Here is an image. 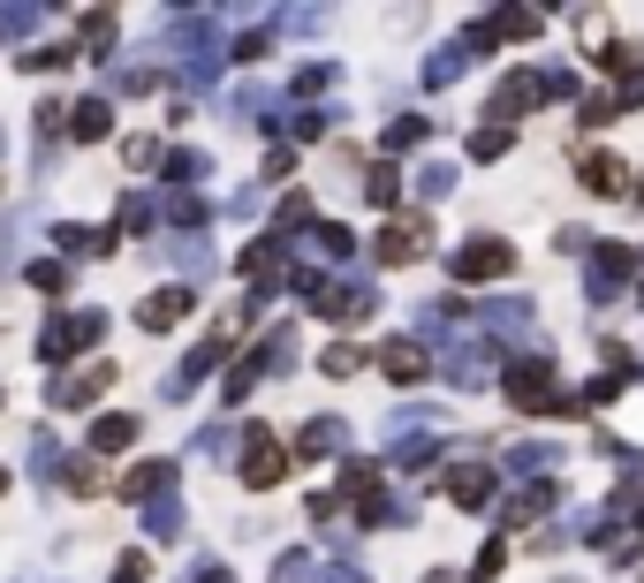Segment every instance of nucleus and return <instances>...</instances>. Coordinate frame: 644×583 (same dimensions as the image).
<instances>
[{
	"label": "nucleus",
	"instance_id": "obj_1",
	"mask_svg": "<svg viewBox=\"0 0 644 583\" xmlns=\"http://www.w3.org/2000/svg\"><path fill=\"white\" fill-rule=\"evenodd\" d=\"M289 477V447H281V433L274 425H251V447H243V485H281Z\"/></svg>",
	"mask_w": 644,
	"mask_h": 583
},
{
	"label": "nucleus",
	"instance_id": "obj_2",
	"mask_svg": "<svg viewBox=\"0 0 644 583\" xmlns=\"http://www.w3.org/2000/svg\"><path fill=\"white\" fill-rule=\"evenodd\" d=\"M425 212H394L387 228H379V266H417L425 258Z\"/></svg>",
	"mask_w": 644,
	"mask_h": 583
},
{
	"label": "nucleus",
	"instance_id": "obj_3",
	"mask_svg": "<svg viewBox=\"0 0 644 583\" xmlns=\"http://www.w3.org/2000/svg\"><path fill=\"white\" fill-rule=\"evenodd\" d=\"M508 266H515L508 243H463V251H455V281H500Z\"/></svg>",
	"mask_w": 644,
	"mask_h": 583
},
{
	"label": "nucleus",
	"instance_id": "obj_4",
	"mask_svg": "<svg viewBox=\"0 0 644 583\" xmlns=\"http://www.w3.org/2000/svg\"><path fill=\"white\" fill-rule=\"evenodd\" d=\"M500 387H508L515 410H546V402H554V372H546V364H508Z\"/></svg>",
	"mask_w": 644,
	"mask_h": 583
},
{
	"label": "nucleus",
	"instance_id": "obj_5",
	"mask_svg": "<svg viewBox=\"0 0 644 583\" xmlns=\"http://www.w3.org/2000/svg\"><path fill=\"white\" fill-rule=\"evenodd\" d=\"M379 372H387L394 387H417V379H425V349H417V341H387V349H379Z\"/></svg>",
	"mask_w": 644,
	"mask_h": 583
},
{
	"label": "nucleus",
	"instance_id": "obj_6",
	"mask_svg": "<svg viewBox=\"0 0 644 583\" xmlns=\"http://www.w3.org/2000/svg\"><path fill=\"white\" fill-rule=\"evenodd\" d=\"M174 318H190V289H160V295H145V303H137V326H153V333L174 326Z\"/></svg>",
	"mask_w": 644,
	"mask_h": 583
},
{
	"label": "nucleus",
	"instance_id": "obj_7",
	"mask_svg": "<svg viewBox=\"0 0 644 583\" xmlns=\"http://www.w3.org/2000/svg\"><path fill=\"white\" fill-rule=\"evenodd\" d=\"M107 387H114V364H92V372H76L53 402H61V410H76V402H92V394H107Z\"/></svg>",
	"mask_w": 644,
	"mask_h": 583
},
{
	"label": "nucleus",
	"instance_id": "obj_8",
	"mask_svg": "<svg viewBox=\"0 0 644 583\" xmlns=\"http://www.w3.org/2000/svg\"><path fill=\"white\" fill-rule=\"evenodd\" d=\"M448 493H455L463 508H485V500H493V470H478V462H471V470H455V477H448Z\"/></svg>",
	"mask_w": 644,
	"mask_h": 583
},
{
	"label": "nucleus",
	"instance_id": "obj_9",
	"mask_svg": "<svg viewBox=\"0 0 644 583\" xmlns=\"http://www.w3.org/2000/svg\"><path fill=\"white\" fill-rule=\"evenodd\" d=\"M107 130H114L107 99H84V107H76V122H69V137H76V145H92V137H107Z\"/></svg>",
	"mask_w": 644,
	"mask_h": 583
},
{
	"label": "nucleus",
	"instance_id": "obj_10",
	"mask_svg": "<svg viewBox=\"0 0 644 583\" xmlns=\"http://www.w3.org/2000/svg\"><path fill=\"white\" fill-rule=\"evenodd\" d=\"M622 174H630V167H622V159H607V151H592V159H584V182H592L599 197H622Z\"/></svg>",
	"mask_w": 644,
	"mask_h": 583
},
{
	"label": "nucleus",
	"instance_id": "obj_11",
	"mask_svg": "<svg viewBox=\"0 0 644 583\" xmlns=\"http://www.w3.org/2000/svg\"><path fill=\"white\" fill-rule=\"evenodd\" d=\"M76 341H99V318H61V326L46 333V356H69Z\"/></svg>",
	"mask_w": 644,
	"mask_h": 583
},
{
	"label": "nucleus",
	"instance_id": "obj_12",
	"mask_svg": "<svg viewBox=\"0 0 644 583\" xmlns=\"http://www.w3.org/2000/svg\"><path fill=\"white\" fill-rule=\"evenodd\" d=\"M137 439V417H107V425H92V447L99 454H114V447H130Z\"/></svg>",
	"mask_w": 644,
	"mask_h": 583
},
{
	"label": "nucleus",
	"instance_id": "obj_13",
	"mask_svg": "<svg viewBox=\"0 0 644 583\" xmlns=\"http://www.w3.org/2000/svg\"><path fill=\"white\" fill-rule=\"evenodd\" d=\"M99 485H107L99 462H69V493H99Z\"/></svg>",
	"mask_w": 644,
	"mask_h": 583
},
{
	"label": "nucleus",
	"instance_id": "obj_14",
	"mask_svg": "<svg viewBox=\"0 0 644 583\" xmlns=\"http://www.w3.org/2000/svg\"><path fill=\"white\" fill-rule=\"evenodd\" d=\"M319 364H326V372H333V379H341V372H356V364H364V349H349V341H333V349H326Z\"/></svg>",
	"mask_w": 644,
	"mask_h": 583
},
{
	"label": "nucleus",
	"instance_id": "obj_15",
	"mask_svg": "<svg viewBox=\"0 0 644 583\" xmlns=\"http://www.w3.org/2000/svg\"><path fill=\"white\" fill-rule=\"evenodd\" d=\"M500 31H508V38H531V31H538V15H531V8H508V15H500Z\"/></svg>",
	"mask_w": 644,
	"mask_h": 583
},
{
	"label": "nucleus",
	"instance_id": "obj_16",
	"mask_svg": "<svg viewBox=\"0 0 644 583\" xmlns=\"http://www.w3.org/2000/svg\"><path fill=\"white\" fill-rule=\"evenodd\" d=\"M471 151H478V159H500V151H508V130H478Z\"/></svg>",
	"mask_w": 644,
	"mask_h": 583
},
{
	"label": "nucleus",
	"instance_id": "obj_17",
	"mask_svg": "<svg viewBox=\"0 0 644 583\" xmlns=\"http://www.w3.org/2000/svg\"><path fill=\"white\" fill-rule=\"evenodd\" d=\"M114 583H145V554H130V561L114 569Z\"/></svg>",
	"mask_w": 644,
	"mask_h": 583
},
{
	"label": "nucleus",
	"instance_id": "obj_18",
	"mask_svg": "<svg viewBox=\"0 0 644 583\" xmlns=\"http://www.w3.org/2000/svg\"><path fill=\"white\" fill-rule=\"evenodd\" d=\"M630 197H637V205H644V182H637V190H630Z\"/></svg>",
	"mask_w": 644,
	"mask_h": 583
},
{
	"label": "nucleus",
	"instance_id": "obj_19",
	"mask_svg": "<svg viewBox=\"0 0 644 583\" xmlns=\"http://www.w3.org/2000/svg\"><path fill=\"white\" fill-rule=\"evenodd\" d=\"M0 485H8V477H0Z\"/></svg>",
	"mask_w": 644,
	"mask_h": 583
}]
</instances>
